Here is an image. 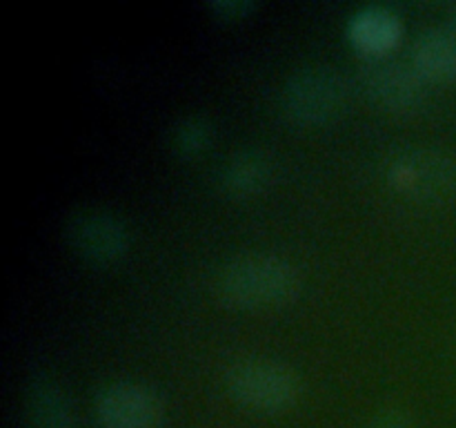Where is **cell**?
Segmentation results:
<instances>
[{"label":"cell","mask_w":456,"mask_h":428,"mask_svg":"<svg viewBox=\"0 0 456 428\" xmlns=\"http://www.w3.org/2000/svg\"><path fill=\"white\" fill-rule=\"evenodd\" d=\"M352 89L350 76L328 62L297 67L281 87V114L301 128L332 123L350 107Z\"/></svg>","instance_id":"obj_2"},{"label":"cell","mask_w":456,"mask_h":428,"mask_svg":"<svg viewBox=\"0 0 456 428\" xmlns=\"http://www.w3.org/2000/svg\"><path fill=\"white\" fill-rule=\"evenodd\" d=\"M94 410L101 428H163L165 401L151 386L116 379L98 388Z\"/></svg>","instance_id":"obj_7"},{"label":"cell","mask_w":456,"mask_h":428,"mask_svg":"<svg viewBox=\"0 0 456 428\" xmlns=\"http://www.w3.org/2000/svg\"><path fill=\"white\" fill-rule=\"evenodd\" d=\"M212 7L221 13H232V16H239V13L248 12L252 7V3H245V0H218V3H212Z\"/></svg>","instance_id":"obj_14"},{"label":"cell","mask_w":456,"mask_h":428,"mask_svg":"<svg viewBox=\"0 0 456 428\" xmlns=\"http://www.w3.org/2000/svg\"><path fill=\"white\" fill-rule=\"evenodd\" d=\"M214 128L203 114H185L169 128V145L176 154H200L212 141Z\"/></svg>","instance_id":"obj_12"},{"label":"cell","mask_w":456,"mask_h":428,"mask_svg":"<svg viewBox=\"0 0 456 428\" xmlns=\"http://www.w3.org/2000/svg\"><path fill=\"white\" fill-rule=\"evenodd\" d=\"M347 29L363 54H387L399 43L403 22L386 4H365L352 13Z\"/></svg>","instance_id":"obj_11"},{"label":"cell","mask_w":456,"mask_h":428,"mask_svg":"<svg viewBox=\"0 0 456 428\" xmlns=\"http://www.w3.org/2000/svg\"><path fill=\"white\" fill-rule=\"evenodd\" d=\"M386 178L417 203L444 205L456 199V156L432 145L405 147L386 160Z\"/></svg>","instance_id":"obj_4"},{"label":"cell","mask_w":456,"mask_h":428,"mask_svg":"<svg viewBox=\"0 0 456 428\" xmlns=\"http://www.w3.org/2000/svg\"><path fill=\"white\" fill-rule=\"evenodd\" d=\"M448 25L456 31V7L452 9V12H450V22H448Z\"/></svg>","instance_id":"obj_15"},{"label":"cell","mask_w":456,"mask_h":428,"mask_svg":"<svg viewBox=\"0 0 456 428\" xmlns=\"http://www.w3.org/2000/svg\"><path fill=\"white\" fill-rule=\"evenodd\" d=\"M410 62L428 83L456 80V31L450 25L419 31L410 47Z\"/></svg>","instance_id":"obj_10"},{"label":"cell","mask_w":456,"mask_h":428,"mask_svg":"<svg viewBox=\"0 0 456 428\" xmlns=\"http://www.w3.org/2000/svg\"><path fill=\"white\" fill-rule=\"evenodd\" d=\"M298 268L276 252H240L227 259L214 276V292L232 308H274L301 290Z\"/></svg>","instance_id":"obj_1"},{"label":"cell","mask_w":456,"mask_h":428,"mask_svg":"<svg viewBox=\"0 0 456 428\" xmlns=\"http://www.w3.org/2000/svg\"><path fill=\"white\" fill-rule=\"evenodd\" d=\"M225 388L240 406L256 413L279 415L303 395L301 374L274 357H245L225 370Z\"/></svg>","instance_id":"obj_3"},{"label":"cell","mask_w":456,"mask_h":428,"mask_svg":"<svg viewBox=\"0 0 456 428\" xmlns=\"http://www.w3.org/2000/svg\"><path fill=\"white\" fill-rule=\"evenodd\" d=\"M365 428H414L412 415L408 413V408L403 406H383L377 413L370 417L368 426Z\"/></svg>","instance_id":"obj_13"},{"label":"cell","mask_w":456,"mask_h":428,"mask_svg":"<svg viewBox=\"0 0 456 428\" xmlns=\"http://www.w3.org/2000/svg\"><path fill=\"white\" fill-rule=\"evenodd\" d=\"M361 89L381 110L412 114L426 103L428 80L412 67L390 54H365L356 70Z\"/></svg>","instance_id":"obj_5"},{"label":"cell","mask_w":456,"mask_h":428,"mask_svg":"<svg viewBox=\"0 0 456 428\" xmlns=\"http://www.w3.org/2000/svg\"><path fill=\"white\" fill-rule=\"evenodd\" d=\"M65 239L85 261L114 263L127 254L132 232L127 223L111 210L85 205L67 217Z\"/></svg>","instance_id":"obj_6"},{"label":"cell","mask_w":456,"mask_h":428,"mask_svg":"<svg viewBox=\"0 0 456 428\" xmlns=\"http://www.w3.org/2000/svg\"><path fill=\"white\" fill-rule=\"evenodd\" d=\"M27 428H78L74 406L56 377L36 373L25 386Z\"/></svg>","instance_id":"obj_9"},{"label":"cell","mask_w":456,"mask_h":428,"mask_svg":"<svg viewBox=\"0 0 456 428\" xmlns=\"http://www.w3.org/2000/svg\"><path fill=\"white\" fill-rule=\"evenodd\" d=\"M276 174V160L261 145H245L232 152L218 172V185L232 199H248L270 187Z\"/></svg>","instance_id":"obj_8"}]
</instances>
